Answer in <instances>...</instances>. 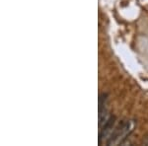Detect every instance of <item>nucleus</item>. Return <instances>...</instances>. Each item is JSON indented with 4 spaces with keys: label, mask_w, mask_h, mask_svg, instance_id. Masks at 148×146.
I'll return each mask as SVG.
<instances>
[{
    "label": "nucleus",
    "mask_w": 148,
    "mask_h": 146,
    "mask_svg": "<svg viewBox=\"0 0 148 146\" xmlns=\"http://www.w3.org/2000/svg\"><path fill=\"white\" fill-rule=\"evenodd\" d=\"M135 127V121H128L125 123H121V124L118 126L112 133L111 137L107 141L108 145H119L125 141L130 133L134 130Z\"/></svg>",
    "instance_id": "nucleus-1"
},
{
    "label": "nucleus",
    "mask_w": 148,
    "mask_h": 146,
    "mask_svg": "<svg viewBox=\"0 0 148 146\" xmlns=\"http://www.w3.org/2000/svg\"><path fill=\"white\" fill-rule=\"evenodd\" d=\"M114 123H116V118L114 117H110L106 123L103 125V127L100 129V135H99V143L101 144L103 140L105 139V137L110 138L112 135V133L114 132Z\"/></svg>",
    "instance_id": "nucleus-2"
}]
</instances>
